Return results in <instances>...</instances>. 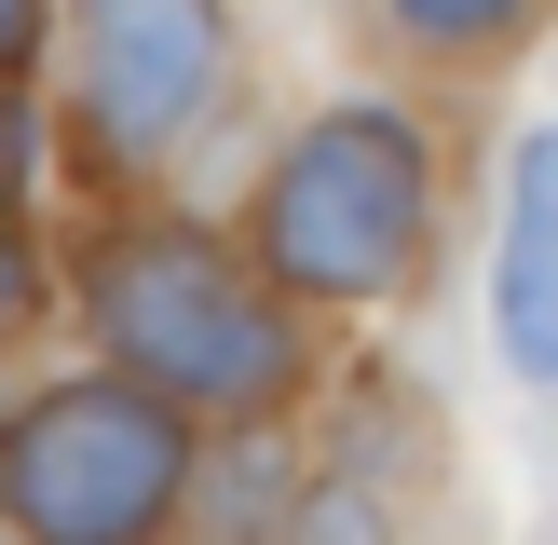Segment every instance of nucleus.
Returning <instances> with one entry per match:
<instances>
[{"instance_id":"423d86ee","label":"nucleus","mask_w":558,"mask_h":545,"mask_svg":"<svg viewBox=\"0 0 558 545\" xmlns=\"http://www.w3.org/2000/svg\"><path fill=\"white\" fill-rule=\"evenodd\" d=\"M381 14H396L409 41H436V55H477V41H505V27H532L545 0H381Z\"/></svg>"},{"instance_id":"39448f33","label":"nucleus","mask_w":558,"mask_h":545,"mask_svg":"<svg viewBox=\"0 0 558 545\" xmlns=\"http://www.w3.org/2000/svg\"><path fill=\"white\" fill-rule=\"evenodd\" d=\"M490 341L518 382H558V123L505 164V245H490Z\"/></svg>"},{"instance_id":"0eeeda50","label":"nucleus","mask_w":558,"mask_h":545,"mask_svg":"<svg viewBox=\"0 0 558 545\" xmlns=\"http://www.w3.org/2000/svg\"><path fill=\"white\" fill-rule=\"evenodd\" d=\"M287 532H300V545H381V518H368V491H314Z\"/></svg>"},{"instance_id":"f03ea898","label":"nucleus","mask_w":558,"mask_h":545,"mask_svg":"<svg viewBox=\"0 0 558 545\" xmlns=\"http://www.w3.org/2000/svg\"><path fill=\"white\" fill-rule=\"evenodd\" d=\"M423 218H436V150L381 96L300 123L287 164L259 178V245H272V272L300 300H381L423 259Z\"/></svg>"},{"instance_id":"20e7f679","label":"nucleus","mask_w":558,"mask_h":545,"mask_svg":"<svg viewBox=\"0 0 558 545\" xmlns=\"http://www.w3.org/2000/svg\"><path fill=\"white\" fill-rule=\"evenodd\" d=\"M218 55H232V14L218 0H82V41H69V82H82V136L96 164H163L218 96Z\"/></svg>"},{"instance_id":"7ed1b4c3","label":"nucleus","mask_w":558,"mask_h":545,"mask_svg":"<svg viewBox=\"0 0 558 545\" xmlns=\"http://www.w3.org/2000/svg\"><path fill=\"white\" fill-rule=\"evenodd\" d=\"M191 396H163V382H54V396H27L14 450H0V491H14V532L27 545H150L163 518H178L191 491Z\"/></svg>"},{"instance_id":"f257e3e1","label":"nucleus","mask_w":558,"mask_h":545,"mask_svg":"<svg viewBox=\"0 0 558 545\" xmlns=\"http://www.w3.org/2000/svg\"><path fill=\"white\" fill-rule=\"evenodd\" d=\"M82 300H96V341L123 354L136 382L191 396V409H232V423H245V409H272V396L300 382L287 314H272L205 232H178V218L109 232L96 259H82Z\"/></svg>"}]
</instances>
